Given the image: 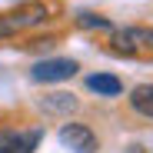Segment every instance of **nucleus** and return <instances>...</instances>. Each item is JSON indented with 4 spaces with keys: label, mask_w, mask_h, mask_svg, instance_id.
Instances as JSON below:
<instances>
[{
    "label": "nucleus",
    "mask_w": 153,
    "mask_h": 153,
    "mask_svg": "<svg viewBox=\"0 0 153 153\" xmlns=\"http://www.w3.org/2000/svg\"><path fill=\"white\" fill-rule=\"evenodd\" d=\"M130 103H133L137 113H143V117L153 120V83H140V87H133Z\"/></svg>",
    "instance_id": "obj_7"
},
{
    "label": "nucleus",
    "mask_w": 153,
    "mask_h": 153,
    "mask_svg": "<svg viewBox=\"0 0 153 153\" xmlns=\"http://www.w3.org/2000/svg\"><path fill=\"white\" fill-rule=\"evenodd\" d=\"M110 50H113V53H126V57H133L137 53V40H133V33L130 30H126V33H117L113 40H110Z\"/></svg>",
    "instance_id": "obj_9"
},
{
    "label": "nucleus",
    "mask_w": 153,
    "mask_h": 153,
    "mask_svg": "<svg viewBox=\"0 0 153 153\" xmlns=\"http://www.w3.org/2000/svg\"><path fill=\"white\" fill-rule=\"evenodd\" d=\"M0 37H13V27H10V20L0 13Z\"/></svg>",
    "instance_id": "obj_10"
},
{
    "label": "nucleus",
    "mask_w": 153,
    "mask_h": 153,
    "mask_svg": "<svg viewBox=\"0 0 153 153\" xmlns=\"http://www.w3.org/2000/svg\"><path fill=\"white\" fill-rule=\"evenodd\" d=\"M47 4H23L20 10H10V13H4L7 20H10V27H13V33L17 30H23V27H33V23H40V20H47Z\"/></svg>",
    "instance_id": "obj_3"
},
{
    "label": "nucleus",
    "mask_w": 153,
    "mask_h": 153,
    "mask_svg": "<svg viewBox=\"0 0 153 153\" xmlns=\"http://www.w3.org/2000/svg\"><path fill=\"white\" fill-rule=\"evenodd\" d=\"M76 107H80V100H76L73 93H67V90H57V93L40 97V110H47L50 117H67V113H73Z\"/></svg>",
    "instance_id": "obj_5"
},
{
    "label": "nucleus",
    "mask_w": 153,
    "mask_h": 153,
    "mask_svg": "<svg viewBox=\"0 0 153 153\" xmlns=\"http://www.w3.org/2000/svg\"><path fill=\"white\" fill-rule=\"evenodd\" d=\"M76 23H80L83 30H110V20L100 17V13H90V10H80V13H76Z\"/></svg>",
    "instance_id": "obj_8"
},
{
    "label": "nucleus",
    "mask_w": 153,
    "mask_h": 153,
    "mask_svg": "<svg viewBox=\"0 0 153 153\" xmlns=\"http://www.w3.org/2000/svg\"><path fill=\"white\" fill-rule=\"evenodd\" d=\"M76 70L80 67H76V60H70V57H47V60H40L30 70V76L37 83H60V80H70Z\"/></svg>",
    "instance_id": "obj_1"
},
{
    "label": "nucleus",
    "mask_w": 153,
    "mask_h": 153,
    "mask_svg": "<svg viewBox=\"0 0 153 153\" xmlns=\"http://www.w3.org/2000/svg\"><path fill=\"white\" fill-rule=\"evenodd\" d=\"M40 143V130L30 133H0V153H33V146Z\"/></svg>",
    "instance_id": "obj_4"
},
{
    "label": "nucleus",
    "mask_w": 153,
    "mask_h": 153,
    "mask_svg": "<svg viewBox=\"0 0 153 153\" xmlns=\"http://www.w3.org/2000/svg\"><path fill=\"white\" fill-rule=\"evenodd\" d=\"M60 143H63L67 150H73V153H93V150H97V137L87 130L83 123H67V126H60Z\"/></svg>",
    "instance_id": "obj_2"
},
{
    "label": "nucleus",
    "mask_w": 153,
    "mask_h": 153,
    "mask_svg": "<svg viewBox=\"0 0 153 153\" xmlns=\"http://www.w3.org/2000/svg\"><path fill=\"white\" fill-rule=\"evenodd\" d=\"M87 87L93 93H100V97H120L123 93V83L117 80L113 73H90L87 76Z\"/></svg>",
    "instance_id": "obj_6"
}]
</instances>
